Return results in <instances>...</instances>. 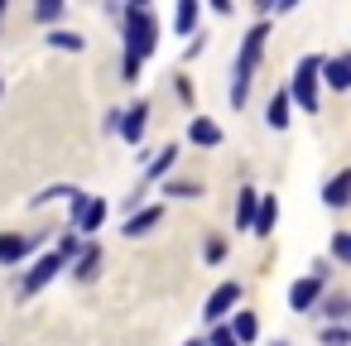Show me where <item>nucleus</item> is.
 Masks as SVG:
<instances>
[{
    "label": "nucleus",
    "instance_id": "obj_30",
    "mask_svg": "<svg viewBox=\"0 0 351 346\" xmlns=\"http://www.w3.org/2000/svg\"><path fill=\"white\" fill-rule=\"evenodd\" d=\"M183 346H207V341H202V336H188V341H183Z\"/></svg>",
    "mask_w": 351,
    "mask_h": 346
},
{
    "label": "nucleus",
    "instance_id": "obj_6",
    "mask_svg": "<svg viewBox=\"0 0 351 346\" xmlns=\"http://www.w3.org/2000/svg\"><path fill=\"white\" fill-rule=\"evenodd\" d=\"M317 298H322V284H317V279H298V284L289 288V308H293V312H313Z\"/></svg>",
    "mask_w": 351,
    "mask_h": 346
},
{
    "label": "nucleus",
    "instance_id": "obj_8",
    "mask_svg": "<svg viewBox=\"0 0 351 346\" xmlns=\"http://www.w3.org/2000/svg\"><path fill=\"white\" fill-rule=\"evenodd\" d=\"M322 202H327V207H346V202H351V173H346V169L327 178V188H322Z\"/></svg>",
    "mask_w": 351,
    "mask_h": 346
},
{
    "label": "nucleus",
    "instance_id": "obj_11",
    "mask_svg": "<svg viewBox=\"0 0 351 346\" xmlns=\"http://www.w3.org/2000/svg\"><path fill=\"white\" fill-rule=\"evenodd\" d=\"M29 245H34V240H25V236H15V231H5V236H0V264H5V269H10V264H20V260L29 255Z\"/></svg>",
    "mask_w": 351,
    "mask_h": 346
},
{
    "label": "nucleus",
    "instance_id": "obj_12",
    "mask_svg": "<svg viewBox=\"0 0 351 346\" xmlns=\"http://www.w3.org/2000/svg\"><path fill=\"white\" fill-rule=\"evenodd\" d=\"M265 39H269V34H265V25H255V29L245 34V44H241V58H236V63L255 68V63H260V53H265Z\"/></svg>",
    "mask_w": 351,
    "mask_h": 346
},
{
    "label": "nucleus",
    "instance_id": "obj_1",
    "mask_svg": "<svg viewBox=\"0 0 351 346\" xmlns=\"http://www.w3.org/2000/svg\"><path fill=\"white\" fill-rule=\"evenodd\" d=\"M121 39H125V58H149L159 49V20L145 5H121Z\"/></svg>",
    "mask_w": 351,
    "mask_h": 346
},
{
    "label": "nucleus",
    "instance_id": "obj_9",
    "mask_svg": "<svg viewBox=\"0 0 351 346\" xmlns=\"http://www.w3.org/2000/svg\"><path fill=\"white\" fill-rule=\"evenodd\" d=\"M159 221H164V207H140V212H135V217H130L121 231H125V236H149Z\"/></svg>",
    "mask_w": 351,
    "mask_h": 346
},
{
    "label": "nucleus",
    "instance_id": "obj_17",
    "mask_svg": "<svg viewBox=\"0 0 351 346\" xmlns=\"http://www.w3.org/2000/svg\"><path fill=\"white\" fill-rule=\"evenodd\" d=\"M226 332H231V341L241 346V341H255V332H260V322H255V312H236Z\"/></svg>",
    "mask_w": 351,
    "mask_h": 346
},
{
    "label": "nucleus",
    "instance_id": "obj_32",
    "mask_svg": "<svg viewBox=\"0 0 351 346\" xmlns=\"http://www.w3.org/2000/svg\"><path fill=\"white\" fill-rule=\"evenodd\" d=\"M274 346H289V341H274Z\"/></svg>",
    "mask_w": 351,
    "mask_h": 346
},
{
    "label": "nucleus",
    "instance_id": "obj_31",
    "mask_svg": "<svg viewBox=\"0 0 351 346\" xmlns=\"http://www.w3.org/2000/svg\"><path fill=\"white\" fill-rule=\"evenodd\" d=\"M0 15H5V0H0Z\"/></svg>",
    "mask_w": 351,
    "mask_h": 346
},
{
    "label": "nucleus",
    "instance_id": "obj_29",
    "mask_svg": "<svg viewBox=\"0 0 351 346\" xmlns=\"http://www.w3.org/2000/svg\"><path fill=\"white\" fill-rule=\"evenodd\" d=\"M121 73H125V82H135V77H140V63H135V58H125V63H121Z\"/></svg>",
    "mask_w": 351,
    "mask_h": 346
},
{
    "label": "nucleus",
    "instance_id": "obj_23",
    "mask_svg": "<svg viewBox=\"0 0 351 346\" xmlns=\"http://www.w3.org/2000/svg\"><path fill=\"white\" fill-rule=\"evenodd\" d=\"M34 20H39V25H53V20H63V5H58V0H39V5H34Z\"/></svg>",
    "mask_w": 351,
    "mask_h": 346
},
{
    "label": "nucleus",
    "instance_id": "obj_26",
    "mask_svg": "<svg viewBox=\"0 0 351 346\" xmlns=\"http://www.w3.org/2000/svg\"><path fill=\"white\" fill-rule=\"evenodd\" d=\"M322 346H351V332L346 327H327L322 332Z\"/></svg>",
    "mask_w": 351,
    "mask_h": 346
},
{
    "label": "nucleus",
    "instance_id": "obj_19",
    "mask_svg": "<svg viewBox=\"0 0 351 346\" xmlns=\"http://www.w3.org/2000/svg\"><path fill=\"white\" fill-rule=\"evenodd\" d=\"M317 312H322V317H332V327H341V317L351 312V303H346L341 293H332V298H317Z\"/></svg>",
    "mask_w": 351,
    "mask_h": 346
},
{
    "label": "nucleus",
    "instance_id": "obj_13",
    "mask_svg": "<svg viewBox=\"0 0 351 346\" xmlns=\"http://www.w3.org/2000/svg\"><path fill=\"white\" fill-rule=\"evenodd\" d=\"M274 221H279V202L274 197H260V207H255V236H274Z\"/></svg>",
    "mask_w": 351,
    "mask_h": 346
},
{
    "label": "nucleus",
    "instance_id": "obj_10",
    "mask_svg": "<svg viewBox=\"0 0 351 346\" xmlns=\"http://www.w3.org/2000/svg\"><path fill=\"white\" fill-rule=\"evenodd\" d=\"M97 269H101V250H97V245L77 250V260H73V279H77V284H92Z\"/></svg>",
    "mask_w": 351,
    "mask_h": 346
},
{
    "label": "nucleus",
    "instance_id": "obj_5",
    "mask_svg": "<svg viewBox=\"0 0 351 346\" xmlns=\"http://www.w3.org/2000/svg\"><path fill=\"white\" fill-rule=\"evenodd\" d=\"M58 269H63V260H58V255H44V260H34V269L20 279V293H34V288H44V284H49Z\"/></svg>",
    "mask_w": 351,
    "mask_h": 346
},
{
    "label": "nucleus",
    "instance_id": "obj_4",
    "mask_svg": "<svg viewBox=\"0 0 351 346\" xmlns=\"http://www.w3.org/2000/svg\"><path fill=\"white\" fill-rule=\"evenodd\" d=\"M116 116H121V121H116V130H121V140H130V145H135V140L145 135V121H149V106H145V101H135L130 111H116Z\"/></svg>",
    "mask_w": 351,
    "mask_h": 346
},
{
    "label": "nucleus",
    "instance_id": "obj_27",
    "mask_svg": "<svg viewBox=\"0 0 351 346\" xmlns=\"http://www.w3.org/2000/svg\"><path fill=\"white\" fill-rule=\"evenodd\" d=\"M221 255H226V240H207V260H212V264H217V260H221Z\"/></svg>",
    "mask_w": 351,
    "mask_h": 346
},
{
    "label": "nucleus",
    "instance_id": "obj_2",
    "mask_svg": "<svg viewBox=\"0 0 351 346\" xmlns=\"http://www.w3.org/2000/svg\"><path fill=\"white\" fill-rule=\"evenodd\" d=\"M317 73H322V58H298L293 68V87H289V101H298L303 111H317Z\"/></svg>",
    "mask_w": 351,
    "mask_h": 346
},
{
    "label": "nucleus",
    "instance_id": "obj_15",
    "mask_svg": "<svg viewBox=\"0 0 351 346\" xmlns=\"http://www.w3.org/2000/svg\"><path fill=\"white\" fill-rule=\"evenodd\" d=\"M188 140H193V145H207V149H212V145H221V130H217V125H212L207 116H197V121L188 125Z\"/></svg>",
    "mask_w": 351,
    "mask_h": 346
},
{
    "label": "nucleus",
    "instance_id": "obj_25",
    "mask_svg": "<svg viewBox=\"0 0 351 346\" xmlns=\"http://www.w3.org/2000/svg\"><path fill=\"white\" fill-rule=\"evenodd\" d=\"M332 260H351V236H346V231L332 236Z\"/></svg>",
    "mask_w": 351,
    "mask_h": 346
},
{
    "label": "nucleus",
    "instance_id": "obj_28",
    "mask_svg": "<svg viewBox=\"0 0 351 346\" xmlns=\"http://www.w3.org/2000/svg\"><path fill=\"white\" fill-rule=\"evenodd\" d=\"M207 346H236V341H231V332H226V327H217V332H212V341H207Z\"/></svg>",
    "mask_w": 351,
    "mask_h": 346
},
{
    "label": "nucleus",
    "instance_id": "obj_3",
    "mask_svg": "<svg viewBox=\"0 0 351 346\" xmlns=\"http://www.w3.org/2000/svg\"><path fill=\"white\" fill-rule=\"evenodd\" d=\"M236 303H241V284H236V279H226V284H217V288L207 293L202 317H207V322H221L226 312H236Z\"/></svg>",
    "mask_w": 351,
    "mask_h": 346
},
{
    "label": "nucleus",
    "instance_id": "obj_24",
    "mask_svg": "<svg viewBox=\"0 0 351 346\" xmlns=\"http://www.w3.org/2000/svg\"><path fill=\"white\" fill-rule=\"evenodd\" d=\"M164 193H169V197H197L202 183H183V178H178V183H164Z\"/></svg>",
    "mask_w": 351,
    "mask_h": 346
},
{
    "label": "nucleus",
    "instance_id": "obj_18",
    "mask_svg": "<svg viewBox=\"0 0 351 346\" xmlns=\"http://www.w3.org/2000/svg\"><path fill=\"white\" fill-rule=\"evenodd\" d=\"M265 121H269L274 130H284V125H289V92H274V97H269V106H265Z\"/></svg>",
    "mask_w": 351,
    "mask_h": 346
},
{
    "label": "nucleus",
    "instance_id": "obj_21",
    "mask_svg": "<svg viewBox=\"0 0 351 346\" xmlns=\"http://www.w3.org/2000/svg\"><path fill=\"white\" fill-rule=\"evenodd\" d=\"M197 15H202V10H197V0H183V5H178V15H173V29H178V34H193Z\"/></svg>",
    "mask_w": 351,
    "mask_h": 346
},
{
    "label": "nucleus",
    "instance_id": "obj_7",
    "mask_svg": "<svg viewBox=\"0 0 351 346\" xmlns=\"http://www.w3.org/2000/svg\"><path fill=\"white\" fill-rule=\"evenodd\" d=\"M327 87H337V92H346L351 87V58H322V73H317Z\"/></svg>",
    "mask_w": 351,
    "mask_h": 346
},
{
    "label": "nucleus",
    "instance_id": "obj_14",
    "mask_svg": "<svg viewBox=\"0 0 351 346\" xmlns=\"http://www.w3.org/2000/svg\"><path fill=\"white\" fill-rule=\"evenodd\" d=\"M255 207H260V193H255V188H241V202H236V226H241V231L255 226Z\"/></svg>",
    "mask_w": 351,
    "mask_h": 346
},
{
    "label": "nucleus",
    "instance_id": "obj_16",
    "mask_svg": "<svg viewBox=\"0 0 351 346\" xmlns=\"http://www.w3.org/2000/svg\"><path fill=\"white\" fill-rule=\"evenodd\" d=\"M101 221H106V202H97V197H92V202H87V212H82L73 226H82L77 236H92V231H101Z\"/></svg>",
    "mask_w": 351,
    "mask_h": 346
},
{
    "label": "nucleus",
    "instance_id": "obj_22",
    "mask_svg": "<svg viewBox=\"0 0 351 346\" xmlns=\"http://www.w3.org/2000/svg\"><path fill=\"white\" fill-rule=\"evenodd\" d=\"M173 164H178V149L169 145V149H159V159H149V178H164Z\"/></svg>",
    "mask_w": 351,
    "mask_h": 346
},
{
    "label": "nucleus",
    "instance_id": "obj_20",
    "mask_svg": "<svg viewBox=\"0 0 351 346\" xmlns=\"http://www.w3.org/2000/svg\"><path fill=\"white\" fill-rule=\"evenodd\" d=\"M49 44H53V49H63V53H82V49H87V39H82V34H73V29H53V34H49Z\"/></svg>",
    "mask_w": 351,
    "mask_h": 346
},
{
    "label": "nucleus",
    "instance_id": "obj_33",
    "mask_svg": "<svg viewBox=\"0 0 351 346\" xmlns=\"http://www.w3.org/2000/svg\"><path fill=\"white\" fill-rule=\"evenodd\" d=\"M0 97H5V87H0Z\"/></svg>",
    "mask_w": 351,
    "mask_h": 346
}]
</instances>
